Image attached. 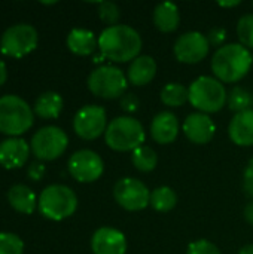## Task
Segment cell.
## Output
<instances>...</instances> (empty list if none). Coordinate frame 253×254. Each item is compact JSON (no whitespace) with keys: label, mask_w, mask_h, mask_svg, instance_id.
Returning <instances> with one entry per match:
<instances>
[{"label":"cell","mask_w":253,"mask_h":254,"mask_svg":"<svg viewBox=\"0 0 253 254\" xmlns=\"http://www.w3.org/2000/svg\"><path fill=\"white\" fill-rule=\"evenodd\" d=\"M243 190L253 201V158L249 161L243 173Z\"/></svg>","instance_id":"33"},{"label":"cell","mask_w":253,"mask_h":254,"mask_svg":"<svg viewBox=\"0 0 253 254\" xmlns=\"http://www.w3.org/2000/svg\"><path fill=\"white\" fill-rule=\"evenodd\" d=\"M225 37H227V33H225V30L222 27L212 28L210 33L207 34L209 45H213V46H221L225 42Z\"/></svg>","instance_id":"34"},{"label":"cell","mask_w":253,"mask_h":254,"mask_svg":"<svg viewBox=\"0 0 253 254\" xmlns=\"http://www.w3.org/2000/svg\"><path fill=\"white\" fill-rule=\"evenodd\" d=\"M252 67V54L240 43L221 46L212 58V71L218 80L234 83L242 80Z\"/></svg>","instance_id":"2"},{"label":"cell","mask_w":253,"mask_h":254,"mask_svg":"<svg viewBox=\"0 0 253 254\" xmlns=\"http://www.w3.org/2000/svg\"><path fill=\"white\" fill-rule=\"evenodd\" d=\"M239 254H253V244H249V246H245L240 253Z\"/></svg>","instance_id":"39"},{"label":"cell","mask_w":253,"mask_h":254,"mask_svg":"<svg viewBox=\"0 0 253 254\" xmlns=\"http://www.w3.org/2000/svg\"><path fill=\"white\" fill-rule=\"evenodd\" d=\"M31 107L18 95L0 97V132L18 137L33 125Z\"/></svg>","instance_id":"5"},{"label":"cell","mask_w":253,"mask_h":254,"mask_svg":"<svg viewBox=\"0 0 253 254\" xmlns=\"http://www.w3.org/2000/svg\"><path fill=\"white\" fill-rule=\"evenodd\" d=\"M157 74V63L149 55H139L136 60L131 61L128 71H127V80L134 86H143L152 82V79Z\"/></svg>","instance_id":"19"},{"label":"cell","mask_w":253,"mask_h":254,"mask_svg":"<svg viewBox=\"0 0 253 254\" xmlns=\"http://www.w3.org/2000/svg\"><path fill=\"white\" fill-rule=\"evenodd\" d=\"M69 173L81 183H91L101 177L104 164L103 159L92 150L84 149L73 153L69 159Z\"/></svg>","instance_id":"12"},{"label":"cell","mask_w":253,"mask_h":254,"mask_svg":"<svg viewBox=\"0 0 253 254\" xmlns=\"http://www.w3.org/2000/svg\"><path fill=\"white\" fill-rule=\"evenodd\" d=\"M119 106L124 112L127 113H134L137 109H139V98L137 95L128 92V94H124L119 100Z\"/></svg>","instance_id":"32"},{"label":"cell","mask_w":253,"mask_h":254,"mask_svg":"<svg viewBox=\"0 0 253 254\" xmlns=\"http://www.w3.org/2000/svg\"><path fill=\"white\" fill-rule=\"evenodd\" d=\"M176 204H177V195L169 186L157 188L151 193V205L154 210H157L160 213H167V211L173 210L176 207Z\"/></svg>","instance_id":"24"},{"label":"cell","mask_w":253,"mask_h":254,"mask_svg":"<svg viewBox=\"0 0 253 254\" xmlns=\"http://www.w3.org/2000/svg\"><path fill=\"white\" fill-rule=\"evenodd\" d=\"M39 36L34 27L28 24H15L9 27L0 42L1 54L12 58H22L36 49Z\"/></svg>","instance_id":"8"},{"label":"cell","mask_w":253,"mask_h":254,"mask_svg":"<svg viewBox=\"0 0 253 254\" xmlns=\"http://www.w3.org/2000/svg\"><path fill=\"white\" fill-rule=\"evenodd\" d=\"M146 134L142 124L131 116L115 118L109 122L104 132L106 144L116 152H134L143 146Z\"/></svg>","instance_id":"3"},{"label":"cell","mask_w":253,"mask_h":254,"mask_svg":"<svg viewBox=\"0 0 253 254\" xmlns=\"http://www.w3.org/2000/svg\"><path fill=\"white\" fill-rule=\"evenodd\" d=\"M252 64H253V54H252Z\"/></svg>","instance_id":"40"},{"label":"cell","mask_w":253,"mask_h":254,"mask_svg":"<svg viewBox=\"0 0 253 254\" xmlns=\"http://www.w3.org/2000/svg\"><path fill=\"white\" fill-rule=\"evenodd\" d=\"M228 107L236 112V113H242V112H246V110H251L253 104L252 94L242 88V86H236L230 91L228 94Z\"/></svg>","instance_id":"27"},{"label":"cell","mask_w":253,"mask_h":254,"mask_svg":"<svg viewBox=\"0 0 253 254\" xmlns=\"http://www.w3.org/2000/svg\"><path fill=\"white\" fill-rule=\"evenodd\" d=\"M245 219H246V222H248L249 225H252L253 226V201L252 202H249V204L246 205V208H245Z\"/></svg>","instance_id":"36"},{"label":"cell","mask_w":253,"mask_h":254,"mask_svg":"<svg viewBox=\"0 0 253 254\" xmlns=\"http://www.w3.org/2000/svg\"><path fill=\"white\" fill-rule=\"evenodd\" d=\"M115 201L127 211H140L151 204V192L137 179L124 177L113 188Z\"/></svg>","instance_id":"10"},{"label":"cell","mask_w":253,"mask_h":254,"mask_svg":"<svg viewBox=\"0 0 253 254\" xmlns=\"http://www.w3.org/2000/svg\"><path fill=\"white\" fill-rule=\"evenodd\" d=\"M152 138L160 144H170L177 138L179 121L171 112L158 113L151 124Z\"/></svg>","instance_id":"17"},{"label":"cell","mask_w":253,"mask_h":254,"mask_svg":"<svg viewBox=\"0 0 253 254\" xmlns=\"http://www.w3.org/2000/svg\"><path fill=\"white\" fill-rule=\"evenodd\" d=\"M30 155V146L24 138L12 137L0 143V165L6 170L22 167Z\"/></svg>","instance_id":"16"},{"label":"cell","mask_w":253,"mask_h":254,"mask_svg":"<svg viewBox=\"0 0 253 254\" xmlns=\"http://www.w3.org/2000/svg\"><path fill=\"white\" fill-rule=\"evenodd\" d=\"M98 49L103 57L115 63L133 61L140 54L142 37L130 25H112L104 28L98 36Z\"/></svg>","instance_id":"1"},{"label":"cell","mask_w":253,"mask_h":254,"mask_svg":"<svg viewBox=\"0 0 253 254\" xmlns=\"http://www.w3.org/2000/svg\"><path fill=\"white\" fill-rule=\"evenodd\" d=\"M131 162L133 165L142 171V173H149L152 171L157 164H158V156L155 153V150L149 146H140L137 147L133 155H131Z\"/></svg>","instance_id":"25"},{"label":"cell","mask_w":253,"mask_h":254,"mask_svg":"<svg viewBox=\"0 0 253 254\" xmlns=\"http://www.w3.org/2000/svg\"><path fill=\"white\" fill-rule=\"evenodd\" d=\"M7 79V70H6V64L0 60V86L6 82Z\"/></svg>","instance_id":"37"},{"label":"cell","mask_w":253,"mask_h":254,"mask_svg":"<svg viewBox=\"0 0 253 254\" xmlns=\"http://www.w3.org/2000/svg\"><path fill=\"white\" fill-rule=\"evenodd\" d=\"M237 36L240 45L245 48H253V13L243 15L237 24Z\"/></svg>","instance_id":"28"},{"label":"cell","mask_w":253,"mask_h":254,"mask_svg":"<svg viewBox=\"0 0 253 254\" xmlns=\"http://www.w3.org/2000/svg\"><path fill=\"white\" fill-rule=\"evenodd\" d=\"M24 243L10 232H0V254H22Z\"/></svg>","instance_id":"29"},{"label":"cell","mask_w":253,"mask_h":254,"mask_svg":"<svg viewBox=\"0 0 253 254\" xmlns=\"http://www.w3.org/2000/svg\"><path fill=\"white\" fill-rule=\"evenodd\" d=\"M127 76L115 65H100L88 76L89 91L100 98H121L127 91Z\"/></svg>","instance_id":"7"},{"label":"cell","mask_w":253,"mask_h":254,"mask_svg":"<svg viewBox=\"0 0 253 254\" xmlns=\"http://www.w3.org/2000/svg\"><path fill=\"white\" fill-rule=\"evenodd\" d=\"M7 202L15 211L22 213V214H31L37 205L36 195L25 185L12 186L7 192Z\"/></svg>","instance_id":"21"},{"label":"cell","mask_w":253,"mask_h":254,"mask_svg":"<svg viewBox=\"0 0 253 254\" xmlns=\"http://www.w3.org/2000/svg\"><path fill=\"white\" fill-rule=\"evenodd\" d=\"M64 101L60 94L48 91L37 97L34 103V113L42 119H55L63 110Z\"/></svg>","instance_id":"23"},{"label":"cell","mask_w":253,"mask_h":254,"mask_svg":"<svg viewBox=\"0 0 253 254\" xmlns=\"http://www.w3.org/2000/svg\"><path fill=\"white\" fill-rule=\"evenodd\" d=\"M161 101L169 107H179L189 101V92L180 83H169L161 91Z\"/></svg>","instance_id":"26"},{"label":"cell","mask_w":253,"mask_h":254,"mask_svg":"<svg viewBox=\"0 0 253 254\" xmlns=\"http://www.w3.org/2000/svg\"><path fill=\"white\" fill-rule=\"evenodd\" d=\"M106 110L100 106H85L75 115L73 129L84 140H95L106 132Z\"/></svg>","instance_id":"11"},{"label":"cell","mask_w":253,"mask_h":254,"mask_svg":"<svg viewBox=\"0 0 253 254\" xmlns=\"http://www.w3.org/2000/svg\"><path fill=\"white\" fill-rule=\"evenodd\" d=\"M45 174V165L39 162H33L28 168V177L34 182H39Z\"/></svg>","instance_id":"35"},{"label":"cell","mask_w":253,"mask_h":254,"mask_svg":"<svg viewBox=\"0 0 253 254\" xmlns=\"http://www.w3.org/2000/svg\"><path fill=\"white\" fill-rule=\"evenodd\" d=\"M216 127L212 118L206 113L197 112L188 115V118L183 122V132L195 144H206L209 143L215 135Z\"/></svg>","instance_id":"15"},{"label":"cell","mask_w":253,"mask_h":254,"mask_svg":"<svg viewBox=\"0 0 253 254\" xmlns=\"http://www.w3.org/2000/svg\"><path fill=\"white\" fill-rule=\"evenodd\" d=\"M98 46V40L94 33L85 28H73L67 36V48L81 57L91 55Z\"/></svg>","instance_id":"20"},{"label":"cell","mask_w":253,"mask_h":254,"mask_svg":"<svg viewBox=\"0 0 253 254\" xmlns=\"http://www.w3.org/2000/svg\"><path fill=\"white\" fill-rule=\"evenodd\" d=\"M179 9L171 1L160 3L154 10V24L163 33H173L179 27Z\"/></svg>","instance_id":"22"},{"label":"cell","mask_w":253,"mask_h":254,"mask_svg":"<svg viewBox=\"0 0 253 254\" xmlns=\"http://www.w3.org/2000/svg\"><path fill=\"white\" fill-rule=\"evenodd\" d=\"M189 103L201 113L219 112L228 100L227 89L221 80L210 76H201L194 80L188 89Z\"/></svg>","instance_id":"6"},{"label":"cell","mask_w":253,"mask_h":254,"mask_svg":"<svg viewBox=\"0 0 253 254\" xmlns=\"http://www.w3.org/2000/svg\"><path fill=\"white\" fill-rule=\"evenodd\" d=\"M91 250L94 254H125L127 240L121 231L104 226L94 232Z\"/></svg>","instance_id":"14"},{"label":"cell","mask_w":253,"mask_h":254,"mask_svg":"<svg viewBox=\"0 0 253 254\" xmlns=\"http://www.w3.org/2000/svg\"><path fill=\"white\" fill-rule=\"evenodd\" d=\"M230 138L237 146H253V110L236 113L228 127Z\"/></svg>","instance_id":"18"},{"label":"cell","mask_w":253,"mask_h":254,"mask_svg":"<svg viewBox=\"0 0 253 254\" xmlns=\"http://www.w3.org/2000/svg\"><path fill=\"white\" fill-rule=\"evenodd\" d=\"M98 16L101 18V21L109 24V27L118 25V21L121 18V10L112 1H101L98 3Z\"/></svg>","instance_id":"30"},{"label":"cell","mask_w":253,"mask_h":254,"mask_svg":"<svg viewBox=\"0 0 253 254\" xmlns=\"http://www.w3.org/2000/svg\"><path fill=\"white\" fill-rule=\"evenodd\" d=\"M174 55L180 63L197 64L206 58L209 54L210 45L207 36L198 31H188L182 34L174 43Z\"/></svg>","instance_id":"13"},{"label":"cell","mask_w":253,"mask_h":254,"mask_svg":"<svg viewBox=\"0 0 253 254\" xmlns=\"http://www.w3.org/2000/svg\"><path fill=\"white\" fill-rule=\"evenodd\" d=\"M37 207L43 217L60 222L76 211L78 198L70 188L64 185H51L42 190L37 199Z\"/></svg>","instance_id":"4"},{"label":"cell","mask_w":253,"mask_h":254,"mask_svg":"<svg viewBox=\"0 0 253 254\" xmlns=\"http://www.w3.org/2000/svg\"><path fill=\"white\" fill-rule=\"evenodd\" d=\"M240 3H242L240 0H234V1H219L218 4L222 6V7H236V6H239Z\"/></svg>","instance_id":"38"},{"label":"cell","mask_w":253,"mask_h":254,"mask_svg":"<svg viewBox=\"0 0 253 254\" xmlns=\"http://www.w3.org/2000/svg\"><path fill=\"white\" fill-rule=\"evenodd\" d=\"M186 254H221V252L213 243L207 240H200V241L189 244Z\"/></svg>","instance_id":"31"},{"label":"cell","mask_w":253,"mask_h":254,"mask_svg":"<svg viewBox=\"0 0 253 254\" xmlns=\"http://www.w3.org/2000/svg\"><path fill=\"white\" fill-rule=\"evenodd\" d=\"M69 144L67 134L58 127H43L31 138V150L40 161H54L60 158Z\"/></svg>","instance_id":"9"}]
</instances>
